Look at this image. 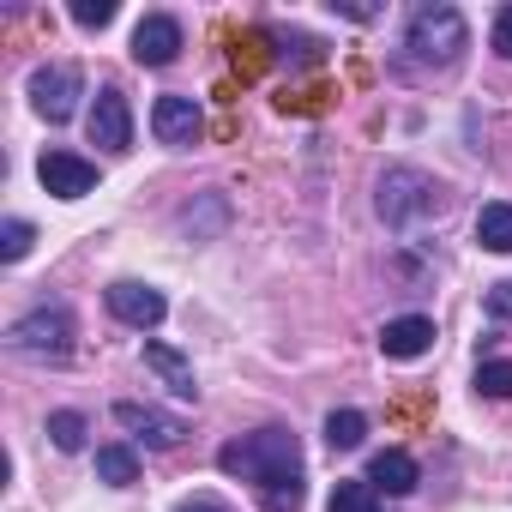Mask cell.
Wrapping results in <instances>:
<instances>
[{
  "instance_id": "cell-17",
  "label": "cell",
  "mask_w": 512,
  "mask_h": 512,
  "mask_svg": "<svg viewBox=\"0 0 512 512\" xmlns=\"http://www.w3.org/2000/svg\"><path fill=\"white\" fill-rule=\"evenodd\" d=\"M97 476H103L109 488H133V482H139L133 446H97Z\"/></svg>"
},
{
  "instance_id": "cell-22",
  "label": "cell",
  "mask_w": 512,
  "mask_h": 512,
  "mask_svg": "<svg viewBox=\"0 0 512 512\" xmlns=\"http://www.w3.org/2000/svg\"><path fill=\"white\" fill-rule=\"evenodd\" d=\"M476 392H482V398H512V362H500V356L482 362V368H476Z\"/></svg>"
},
{
  "instance_id": "cell-21",
  "label": "cell",
  "mask_w": 512,
  "mask_h": 512,
  "mask_svg": "<svg viewBox=\"0 0 512 512\" xmlns=\"http://www.w3.org/2000/svg\"><path fill=\"white\" fill-rule=\"evenodd\" d=\"M326 512H380V506H374V488L368 482H338L332 500H326Z\"/></svg>"
},
{
  "instance_id": "cell-13",
  "label": "cell",
  "mask_w": 512,
  "mask_h": 512,
  "mask_svg": "<svg viewBox=\"0 0 512 512\" xmlns=\"http://www.w3.org/2000/svg\"><path fill=\"white\" fill-rule=\"evenodd\" d=\"M145 368L175 392V398H199V380H193V362L181 356V350H169V344H157V338H145Z\"/></svg>"
},
{
  "instance_id": "cell-19",
  "label": "cell",
  "mask_w": 512,
  "mask_h": 512,
  "mask_svg": "<svg viewBox=\"0 0 512 512\" xmlns=\"http://www.w3.org/2000/svg\"><path fill=\"white\" fill-rule=\"evenodd\" d=\"M31 241H37V229H31L25 217H7V223H0V260L19 266L25 253H31Z\"/></svg>"
},
{
  "instance_id": "cell-12",
  "label": "cell",
  "mask_w": 512,
  "mask_h": 512,
  "mask_svg": "<svg viewBox=\"0 0 512 512\" xmlns=\"http://www.w3.org/2000/svg\"><path fill=\"white\" fill-rule=\"evenodd\" d=\"M380 350H386L392 362H416V356H428V350H434V320H428V314L386 320V326H380Z\"/></svg>"
},
{
  "instance_id": "cell-10",
  "label": "cell",
  "mask_w": 512,
  "mask_h": 512,
  "mask_svg": "<svg viewBox=\"0 0 512 512\" xmlns=\"http://www.w3.org/2000/svg\"><path fill=\"white\" fill-rule=\"evenodd\" d=\"M115 422L127 428V434H139L151 452H175L181 446V416H169V410H157V404H133V398H121L115 404Z\"/></svg>"
},
{
  "instance_id": "cell-23",
  "label": "cell",
  "mask_w": 512,
  "mask_h": 512,
  "mask_svg": "<svg viewBox=\"0 0 512 512\" xmlns=\"http://www.w3.org/2000/svg\"><path fill=\"white\" fill-rule=\"evenodd\" d=\"M115 19V0H79L73 7V25H85V31H103Z\"/></svg>"
},
{
  "instance_id": "cell-6",
  "label": "cell",
  "mask_w": 512,
  "mask_h": 512,
  "mask_svg": "<svg viewBox=\"0 0 512 512\" xmlns=\"http://www.w3.org/2000/svg\"><path fill=\"white\" fill-rule=\"evenodd\" d=\"M85 133H91V145H103L109 157L133 151V109H127V97H121L115 85L97 91V103H91V115H85Z\"/></svg>"
},
{
  "instance_id": "cell-1",
  "label": "cell",
  "mask_w": 512,
  "mask_h": 512,
  "mask_svg": "<svg viewBox=\"0 0 512 512\" xmlns=\"http://www.w3.org/2000/svg\"><path fill=\"white\" fill-rule=\"evenodd\" d=\"M217 470L253 482V494H260L266 512H302L308 464H302V440L290 428H260V434H247V440H229L217 452Z\"/></svg>"
},
{
  "instance_id": "cell-24",
  "label": "cell",
  "mask_w": 512,
  "mask_h": 512,
  "mask_svg": "<svg viewBox=\"0 0 512 512\" xmlns=\"http://www.w3.org/2000/svg\"><path fill=\"white\" fill-rule=\"evenodd\" d=\"M482 308H488V320H512V278H506V284H494Z\"/></svg>"
},
{
  "instance_id": "cell-3",
  "label": "cell",
  "mask_w": 512,
  "mask_h": 512,
  "mask_svg": "<svg viewBox=\"0 0 512 512\" xmlns=\"http://www.w3.org/2000/svg\"><path fill=\"white\" fill-rule=\"evenodd\" d=\"M440 205H446V187L434 175H422V169H386L380 175V217L392 229H410L416 217H440Z\"/></svg>"
},
{
  "instance_id": "cell-7",
  "label": "cell",
  "mask_w": 512,
  "mask_h": 512,
  "mask_svg": "<svg viewBox=\"0 0 512 512\" xmlns=\"http://www.w3.org/2000/svg\"><path fill=\"white\" fill-rule=\"evenodd\" d=\"M151 133H157V145H175V151H187V145H199V133H205V115H199V103H193V97L169 91V97H157V103H151Z\"/></svg>"
},
{
  "instance_id": "cell-20",
  "label": "cell",
  "mask_w": 512,
  "mask_h": 512,
  "mask_svg": "<svg viewBox=\"0 0 512 512\" xmlns=\"http://www.w3.org/2000/svg\"><path fill=\"white\" fill-rule=\"evenodd\" d=\"M49 440H55L61 452H79V446H85V416H79V410H55V416H49Z\"/></svg>"
},
{
  "instance_id": "cell-16",
  "label": "cell",
  "mask_w": 512,
  "mask_h": 512,
  "mask_svg": "<svg viewBox=\"0 0 512 512\" xmlns=\"http://www.w3.org/2000/svg\"><path fill=\"white\" fill-rule=\"evenodd\" d=\"M362 440H368V416L362 410H332L326 416V446L332 452H356Z\"/></svg>"
},
{
  "instance_id": "cell-14",
  "label": "cell",
  "mask_w": 512,
  "mask_h": 512,
  "mask_svg": "<svg viewBox=\"0 0 512 512\" xmlns=\"http://www.w3.org/2000/svg\"><path fill=\"white\" fill-rule=\"evenodd\" d=\"M374 494H410L416 482H422V470H416V458L410 452H374V464H368V476H362Z\"/></svg>"
},
{
  "instance_id": "cell-5",
  "label": "cell",
  "mask_w": 512,
  "mask_h": 512,
  "mask_svg": "<svg viewBox=\"0 0 512 512\" xmlns=\"http://www.w3.org/2000/svg\"><path fill=\"white\" fill-rule=\"evenodd\" d=\"M79 97H85V79H79V67H37V73H31V109H37L49 127L73 121Z\"/></svg>"
},
{
  "instance_id": "cell-25",
  "label": "cell",
  "mask_w": 512,
  "mask_h": 512,
  "mask_svg": "<svg viewBox=\"0 0 512 512\" xmlns=\"http://www.w3.org/2000/svg\"><path fill=\"white\" fill-rule=\"evenodd\" d=\"M494 55H506V61H512V7H500V13H494Z\"/></svg>"
},
{
  "instance_id": "cell-9",
  "label": "cell",
  "mask_w": 512,
  "mask_h": 512,
  "mask_svg": "<svg viewBox=\"0 0 512 512\" xmlns=\"http://www.w3.org/2000/svg\"><path fill=\"white\" fill-rule=\"evenodd\" d=\"M37 181H43L55 199H85V193H97V163L79 157V151H43Z\"/></svg>"
},
{
  "instance_id": "cell-8",
  "label": "cell",
  "mask_w": 512,
  "mask_h": 512,
  "mask_svg": "<svg viewBox=\"0 0 512 512\" xmlns=\"http://www.w3.org/2000/svg\"><path fill=\"white\" fill-rule=\"evenodd\" d=\"M103 302H109V314H115L121 326H133V332H151V326H163V314H169L163 290H151V284H133V278L109 284V290H103Z\"/></svg>"
},
{
  "instance_id": "cell-15",
  "label": "cell",
  "mask_w": 512,
  "mask_h": 512,
  "mask_svg": "<svg viewBox=\"0 0 512 512\" xmlns=\"http://www.w3.org/2000/svg\"><path fill=\"white\" fill-rule=\"evenodd\" d=\"M476 241L488 247V253H512V205H482L476 211Z\"/></svg>"
},
{
  "instance_id": "cell-11",
  "label": "cell",
  "mask_w": 512,
  "mask_h": 512,
  "mask_svg": "<svg viewBox=\"0 0 512 512\" xmlns=\"http://www.w3.org/2000/svg\"><path fill=\"white\" fill-rule=\"evenodd\" d=\"M175 55H181V19H169V13L139 19V31H133V61H139V67H169Z\"/></svg>"
},
{
  "instance_id": "cell-26",
  "label": "cell",
  "mask_w": 512,
  "mask_h": 512,
  "mask_svg": "<svg viewBox=\"0 0 512 512\" xmlns=\"http://www.w3.org/2000/svg\"><path fill=\"white\" fill-rule=\"evenodd\" d=\"M175 512H223V506H217V500H205V494H199V500H181V506H175Z\"/></svg>"
},
{
  "instance_id": "cell-4",
  "label": "cell",
  "mask_w": 512,
  "mask_h": 512,
  "mask_svg": "<svg viewBox=\"0 0 512 512\" xmlns=\"http://www.w3.org/2000/svg\"><path fill=\"white\" fill-rule=\"evenodd\" d=\"M7 350L25 362H67L73 356V314L67 308H31L25 320H13Z\"/></svg>"
},
{
  "instance_id": "cell-2",
  "label": "cell",
  "mask_w": 512,
  "mask_h": 512,
  "mask_svg": "<svg viewBox=\"0 0 512 512\" xmlns=\"http://www.w3.org/2000/svg\"><path fill=\"white\" fill-rule=\"evenodd\" d=\"M464 43H470V31H464V13L458 7H416L410 13V25H404V49H410V61H422V67H452L458 55H464Z\"/></svg>"
},
{
  "instance_id": "cell-18",
  "label": "cell",
  "mask_w": 512,
  "mask_h": 512,
  "mask_svg": "<svg viewBox=\"0 0 512 512\" xmlns=\"http://www.w3.org/2000/svg\"><path fill=\"white\" fill-rule=\"evenodd\" d=\"M266 43H272V31H247V37L235 43V73H241V79H260V73H266V61H272Z\"/></svg>"
}]
</instances>
